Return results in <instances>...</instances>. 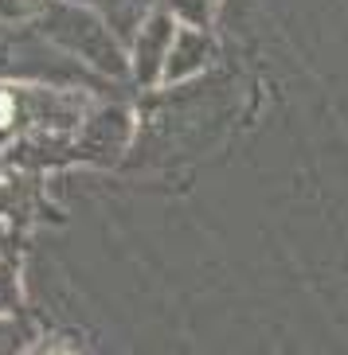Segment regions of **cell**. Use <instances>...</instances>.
<instances>
[{"label": "cell", "instance_id": "cell-2", "mask_svg": "<svg viewBox=\"0 0 348 355\" xmlns=\"http://www.w3.org/2000/svg\"><path fill=\"white\" fill-rule=\"evenodd\" d=\"M16 304V277H12V266H0V313H8Z\"/></svg>", "mask_w": 348, "mask_h": 355}, {"label": "cell", "instance_id": "cell-1", "mask_svg": "<svg viewBox=\"0 0 348 355\" xmlns=\"http://www.w3.org/2000/svg\"><path fill=\"white\" fill-rule=\"evenodd\" d=\"M20 347H24V332L0 316V355H16Z\"/></svg>", "mask_w": 348, "mask_h": 355}]
</instances>
